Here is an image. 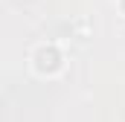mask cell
Here are the masks:
<instances>
[{"label":"cell","instance_id":"1","mask_svg":"<svg viewBox=\"0 0 125 122\" xmlns=\"http://www.w3.org/2000/svg\"><path fill=\"white\" fill-rule=\"evenodd\" d=\"M64 50L55 44V41H41V44H35L29 52V67L35 76H41V79H55L58 73L64 70Z\"/></svg>","mask_w":125,"mask_h":122},{"label":"cell","instance_id":"2","mask_svg":"<svg viewBox=\"0 0 125 122\" xmlns=\"http://www.w3.org/2000/svg\"><path fill=\"white\" fill-rule=\"evenodd\" d=\"M116 9H119V15L125 18V0H116Z\"/></svg>","mask_w":125,"mask_h":122}]
</instances>
